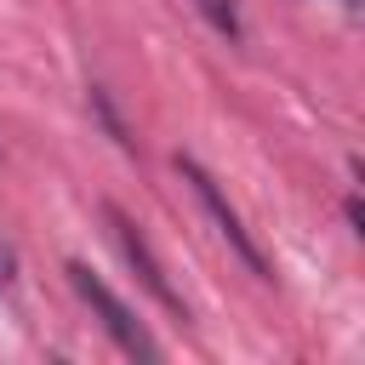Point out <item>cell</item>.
Masks as SVG:
<instances>
[{"label":"cell","instance_id":"7","mask_svg":"<svg viewBox=\"0 0 365 365\" xmlns=\"http://www.w3.org/2000/svg\"><path fill=\"white\" fill-rule=\"evenodd\" d=\"M342 217H348V228H354V234H365V205H359V194H348V200H342Z\"/></svg>","mask_w":365,"mask_h":365},{"label":"cell","instance_id":"2","mask_svg":"<svg viewBox=\"0 0 365 365\" xmlns=\"http://www.w3.org/2000/svg\"><path fill=\"white\" fill-rule=\"evenodd\" d=\"M177 177H182V182L194 188V200L205 205V217L217 222V234L228 240V251H234V257H240V262H245V268H251L257 279H274V268H268V257H262V245L251 240V228H245V217H240V211L228 205V194L217 188V177H211V171H205L200 160H188V154H177Z\"/></svg>","mask_w":365,"mask_h":365},{"label":"cell","instance_id":"5","mask_svg":"<svg viewBox=\"0 0 365 365\" xmlns=\"http://www.w3.org/2000/svg\"><path fill=\"white\" fill-rule=\"evenodd\" d=\"M200 11H205V23H211L217 34L240 40V11H234V0H200Z\"/></svg>","mask_w":365,"mask_h":365},{"label":"cell","instance_id":"6","mask_svg":"<svg viewBox=\"0 0 365 365\" xmlns=\"http://www.w3.org/2000/svg\"><path fill=\"white\" fill-rule=\"evenodd\" d=\"M11 285H17V251L0 240V291H11Z\"/></svg>","mask_w":365,"mask_h":365},{"label":"cell","instance_id":"8","mask_svg":"<svg viewBox=\"0 0 365 365\" xmlns=\"http://www.w3.org/2000/svg\"><path fill=\"white\" fill-rule=\"evenodd\" d=\"M342 6H359V0H342Z\"/></svg>","mask_w":365,"mask_h":365},{"label":"cell","instance_id":"4","mask_svg":"<svg viewBox=\"0 0 365 365\" xmlns=\"http://www.w3.org/2000/svg\"><path fill=\"white\" fill-rule=\"evenodd\" d=\"M86 103H91V114L103 120V131H108V137H114V143H120V148L131 154L137 143H131V125L120 120V108H114V97H108V86H86Z\"/></svg>","mask_w":365,"mask_h":365},{"label":"cell","instance_id":"1","mask_svg":"<svg viewBox=\"0 0 365 365\" xmlns=\"http://www.w3.org/2000/svg\"><path fill=\"white\" fill-rule=\"evenodd\" d=\"M63 274H68V285L80 291V302L91 308V319L114 336V348H120V354H131V359H160V342L148 336V325H143V319H137V314H131V308H125V302H120V297H114V291L86 268V262H68Z\"/></svg>","mask_w":365,"mask_h":365},{"label":"cell","instance_id":"3","mask_svg":"<svg viewBox=\"0 0 365 365\" xmlns=\"http://www.w3.org/2000/svg\"><path fill=\"white\" fill-rule=\"evenodd\" d=\"M103 217H108V234H114L120 257H125V262H131V274L143 279V291H148V297H154V302H160V308H165L171 319H182V325H188V302H182V291H177V285L165 279V268H160L154 245L143 240V228H137V222H131V217H125V211H120L114 200L103 205Z\"/></svg>","mask_w":365,"mask_h":365}]
</instances>
